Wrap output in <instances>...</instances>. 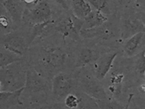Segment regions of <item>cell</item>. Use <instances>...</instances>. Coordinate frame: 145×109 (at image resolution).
Returning a JSON list of instances; mask_svg holds the SVG:
<instances>
[{
  "label": "cell",
  "mask_w": 145,
  "mask_h": 109,
  "mask_svg": "<svg viewBox=\"0 0 145 109\" xmlns=\"http://www.w3.org/2000/svg\"><path fill=\"white\" fill-rule=\"evenodd\" d=\"M121 4H128L132 2V0H118Z\"/></svg>",
  "instance_id": "obj_24"
},
{
  "label": "cell",
  "mask_w": 145,
  "mask_h": 109,
  "mask_svg": "<svg viewBox=\"0 0 145 109\" xmlns=\"http://www.w3.org/2000/svg\"><path fill=\"white\" fill-rule=\"evenodd\" d=\"M66 54L59 48H43L41 51V62L48 69H57L63 67Z\"/></svg>",
  "instance_id": "obj_8"
},
{
  "label": "cell",
  "mask_w": 145,
  "mask_h": 109,
  "mask_svg": "<svg viewBox=\"0 0 145 109\" xmlns=\"http://www.w3.org/2000/svg\"><path fill=\"white\" fill-rule=\"evenodd\" d=\"M81 102V98L74 93L70 92L64 98L65 105L69 108H79V104Z\"/></svg>",
  "instance_id": "obj_19"
},
{
  "label": "cell",
  "mask_w": 145,
  "mask_h": 109,
  "mask_svg": "<svg viewBox=\"0 0 145 109\" xmlns=\"http://www.w3.org/2000/svg\"><path fill=\"white\" fill-rule=\"evenodd\" d=\"M22 56H20L12 51L6 49L2 45L0 51V67H6L14 62L21 60Z\"/></svg>",
  "instance_id": "obj_17"
},
{
  "label": "cell",
  "mask_w": 145,
  "mask_h": 109,
  "mask_svg": "<svg viewBox=\"0 0 145 109\" xmlns=\"http://www.w3.org/2000/svg\"><path fill=\"white\" fill-rule=\"evenodd\" d=\"M25 87L14 91H1L0 92V109H9L15 105H22L20 96Z\"/></svg>",
  "instance_id": "obj_12"
},
{
  "label": "cell",
  "mask_w": 145,
  "mask_h": 109,
  "mask_svg": "<svg viewBox=\"0 0 145 109\" xmlns=\"http://www.w3.org/2000/svg\"><path fill=\"white\" fill-rule=\"evenodd\" d=\"M121 37L122 39H128L133 35L140 32H145V27L137 18L131 15L125 14L121 21Z\"/></svg>",
  "instance_id": "obj_10"
},
{
  "label": "cell",
  "mask_w": 145,
  "mask_h": 109,
  "mask_svg": "<svg viewBox=\"0 0 145 109\" xmlns=\"http://www.w3.org/2000/svg\"><path fill=\"white\" fill-rule=\"evenodd\" d=\"M54 1L57 3L60 6H61L64 9L66 10V11H68L69 10V6H68V3H67L66 0H54Z\"/></svg>",
  "instance_id": "obj_22"
},
{
  "label": "cell",
  "mask_w": 145,
  "mask_h": 109,
  "mask_svg": "<svg viewBox=\"0 0 145 109\" xmlns=\"http://www.w3.org/2000/svg\"><path fill=\"white\" fill-rule=\"evenodd\" d=\"M30 41L27 40L22 33L9 32L2 38V45L20 56L26 54Z\"/></svg>",
  "instance_id": "obj_7"
},
{
  "label": "cell",
  "mask_w": 145,
  "mask_h": 109,
  "mask_svg": "<svg viewBox=\"0 0 145 109\" xmlns=\"http://www.w3.org/2000/svg\"><path fill=\"white\" fill-rule=\"evenodd\" d=\"M107 20L108 18L105 14L95 8V10H92L85 18L82 30H88L100 27Z\"/></svg>",
  "instance_id": "obj_13"
},
{
  "label": "cell",
  "mask_w": 145,
  "mask_h": 109,
  "mask_svg": "<svg viewBox=\"0 0 145 109\" xmlns=\"http://www.w3.org/2000/svg\"><path fill=\"white\" fill-rule=\"evenodd\" d=\"M30 9H25L23 19L33 25L52 20V11L46 0H39Z\"/></svg>",
  "instance_id": "obj_4"
},
{
  "label": "cell",
  "mask_w": 145,
  "mask_h": 109,
  "mask_svg": "<svg viewBox=\"0 0 145 109\" xmlns=\"http://www.w3.org/2000/svg\"><path fill=\"white\" fill-rule=\"evenodd\" d=\"M99 80L95 76L90 75L89 72L82 71L79 77L80 86L85 93L95 100H102L108 98L104 88L99 83Z\"/></svg>",
  "instance_id": "obj_3"
},
{
  "label": "cell",
  "mask_w": 145,
  "mask_h": 109,
  "mask_svg": "<svg viewBox=\"0 0 145 109\" xmlns=\"http://www.w3.org/2000/svg\"><path fill=\"white\" fill-rule=\"evenodd\" d=\"M144 33L140 32L129 37L126 44L124 45V51L128 56H132L135 54L138 47L141 43Z\"/></svg>",
  "instance_id": "obj_16"
},
{
  "label": "cell",
  "mask_w": 145,
  "mask_h": 109,
  "mask_svg": "<svg viewBox=\"0 0 145 109\" xmlns=\"http://www.w3.org/2000/svg\"><path fill=\"white\" fill-rule=\"evenodd\" d=\"M75 86V80L66 73H58L52 81V93L57 100L64 99L65 97L72 92Z\"/></svg>",
  "instance_id": "obj_6"
},
{
  "label": "cell",
  "mask_w": 145,
  "mask_h": 109,
  "mask_svg": "<svg viewBox=\"0 0 145 109\" xmlns=\"http://www.w3.org/2000/svg\"><path fill=\"white\" fill-rule=\"evenodd\" d=\"M118 52H107L99 56L94 64V74L99 80L106 77L110 71Z\"/></svg>",
  "instance_id": "obj_9"
},
{
  "label": "cell",
  "mask_w": 145,
  "mask_h": 109,
  "mask_svg": "<svg viewBox=\"0 0 145 109\" xmlns=\"http://www.w3.org/2000/svg\"><path fill=\"white\" fill-rule=\"evenodd\" d=\"M2 6L15 24H20L25 11L21 0H2Z\"/></svg>",
  "instance_id": "obj_11"
},
{
  "label": "cell",
  "mask_w": 145,
  "mask_h": 109,
  "mask_svg": "<svg viewBox=\"0 0 145 109\" xmlns=\"http://www.w3.org/2000/svg\"><path fill=\"white\" fill-rule=\"evenodd\" d=\"M72 12L76 17L81 19H85V18L91 11V5L87 0H70Z\"/></svg>",
  "instance_id": "obj_14"
},
{
  "label": "cell",
  "mask_w": 145,
  "mask_h": 109,
  "mask_svg": "<svg viewBox=\"0 0 145 109\" xmlns=\"http://www.w3.org/2000/svg\"><path fill=\"white\" fill-rule=\"evenodd\" d=\"M39 0H21L23 3H25L27 5H34Z\"/></svg>",
  "instance_id": "obj_23"
},
{
  "label": "cell",
  "mask_w": 145,
  "mask_h": 109,
  "mask_svg": "<svg viewBox=\"0 0 145 109\" xmlns=\"http://www.w3.org/2000/svg\"><path fill=\"white\" fill-rule=\"evenodd\" d=\"M20 61L1 67V91H14L25 87L28 67Z\"/></svg>",
  "instance_id": "obj_1"
},
{
  "label": "cell",
  "mask_w": 145,
  "mask_h": 109,
  "mask_svg": "<svg viewBox=\"0 0 145 109\" xmlns=\"http://www.w3.org/2000/svg\"><path fill=\"white\" fill-rule=\"evenodd\" d=\"M87 1L95 9L105 14L106 15L111 13V8L108 0H87Z\"/></svg>",
  "instance_id": "obj_18"
},
{
  "label": "cell",
  "mask_w": 145,
  "mask_h": 109,
  "mask_svg": "<svg viewBox=\"0 0 145 109\" xmlns=\"http://www.w3.org/2000/svg\"><path fill=\"white\" fill-rule=\"evenodd\" d=\"M83 23V19L79 18L72 13V14L65 17L57 23L54 28L61 34L64 39L70 38L73 40H79Z\"/></svg>",
  "instance_id": "obj_2"
},
{
  "label": "cell",
  "mask_w": 145,
  "mask_h": 109,
  "mask_svg": "<svg viewBox=\"0 0 145 109\" xmlns=\"http://www.w3.org/2000/svg\"><path fill=\"white\" fill-rule=\"evenodd\" d=\"M98 58L99 55L97 51L90 48H82L78 55V58L76 61V67H82L87 64L95 62Z\"/></svg>",
  "instance_id": "obj_15"
},
{
  "label": "cell",
  "mask_w": 145,
  "mask_h": 109,
  "mask_svg": "<svg viewBox=\"0 0 145 109\" xmlns=\"http://www.w3.org/2000/svg\"><path fill=\"white\" fill-rule=\"evenodd\" d=\"M49 90L48 83L39 73L33 67H28L27 73V81L25 85V90L33 98L37 99L39 96L45 95Z\"/></svg>",
  "instance_id": "obj_5"
},
{
  "label": "cell",
  "mask_w": 145,
  "mask_h": 109,
  "mask_svg": "<svg viewBox=\"0 0 145 109\" xmlns=\"http://www.w3.org/2000/svg\"><path fill=\"white\" fill-rule=\"evenodd\" d=\"M135 67L140 74H145V50H143L141 53H139L137 56Z\"/></svg>",
  "instance_id": "obj_21"
},
{
  "label": "cell",
  "mask_w": 145,
  "mask_h": 109,
  "mask_svg": "<svg viewBox=\"0 0 145 109\" xmlns=\"http://www.w3.org/2000/svg\"><path fill=\"white\" fill-rule=\"evenodd\" d=\"M97 105L98 108H123L124 106H122L120 104H119L116 100L113 99H108V98L102 100H96Z\"/></svg>",
  "instance_id": "obj_20"
}]
</instances>
